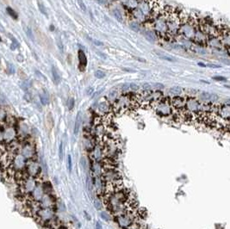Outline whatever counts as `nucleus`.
I'll list each match as a JSON object with an SVG mask.
<instances>
[{
	"label": "nucleus",
	"mask_w": 230,
	"mask_h": 229,
	"mask_svg": "<svg viewBox=\"0 0 230 229\" xmlns=\"http://www.w3.org/2000/svg\"><path fill=\"white\" fill-rule=\"evenodd\" d=\"M90 155H91V159H92L93 161L101 162L105 158L102 145L101 146H95L91 148Z\"/></svg>",
	"instance_id": "9"
},
{
	"label": "nucleus",
	"mask_w": 230,
	"mask_h": 229,
	"mask_svg": "<svg viewBox=\"0 0 230 229\" xmlns=\"http://www.w3.org/2000/svg\"><path fill=\"white\" fill-rule=\"evenodd\" d=\"M101 218L104 219V220H110L111 218H110V215H109L108 214H106V212H102L101 213Z\"/></svg>",
	"instance_id": "35"
},
{
	"label": "nucleus",
	"mask_w": 230,
	"mask_h": 229,
	"mask_svg": "<svg viewBox=\"0 0 230 229\" xmlns=\"http://www.w3.org/2000/svg\"><path fill=\"white\" fill-rule=\"evenodd\" d=\"M209 67H211V68H220L221 66H218V65H213V64H208L207 65Z\"/></svg>",
	"instance_id": "44"
},
{
	"label": "nucleus",
	"mask_w": 230,
	"mask_h": 229,
	"mask_svg": "<svg viewBox=\"0 0 230 229\" xmlns=\"http://www.w3.org/2000/svg\"><path fill=\"white\" fill-rule=\"evenodd\" d=\"M52 75H53V78H54V81L56 84H60V76L58 72V71L56 70V68L55 66L52 67Z\"/></svg>",
	"instance_id": "17"
},
{
	"label": "nucleus",
	"mask_w": 230,
	"mask_h": 229,
	"mask_svg": "<svg viewBox=\"0 0 230 229\" xmlns=\"http://www.w3.org/2000/svg\"><path fill=\"white\" fill-rule=\"evenodd\" d=\"M92 92H93V88H88L87 90H86V93L88 95H90Z\"/></svg>",
	"instance_id": "45"
},
{
	"label": "nucleus",
	"mask_w": 230,
	"mask_h": 229,
	"mask_svg": "<svg viewBox=\"0 0 230 229\" xmlns=\"http://www.w3.org/2000/svg\"><path fill=\"white\" fill-rule=\"evenodd\" d=\"M44 194L45 193H44L42 185L37 184V185L35 186V188L34 189V191L30 194L31 195V199H32V201L39 202L41 201V199L42 198V196H44Z\"/></svg>",
	"instance_id": "11"
},
{
	"label": "nucleus",
	"mask_w": 230,
	"mask_h": 229,
	"mask_svg": "<svg viewBox=\"0 0 230 229\" xmlns=\"http://www.w3.org/2000/svg\"><path fill=\"white\" fill-rule=\"evenodd\" d=\"M27 159L21 153H15L11 160V167L14 171H22L25 170Z\"/></svg>",
	"instance_id": "6"
},
{
	"label": "nucleus",
	"mask_w": 230,
	"mask_h": 229,
	"mask_svg": "<svg viewBox=\"0 0 230 229\" xmlns=\"http://www.w3.org/2000/svg\"><path fill=\"white\" fill-rule=\"evenodd\" d=\"M78 60H79V68L81 70H83L84 68H85L86 64H87L86 56H85L84 53L82 50H78Z\"/></svg>",
	"instance_id": "13"
},
{
	"label": "nucleus",
	"mask_w": 230,
	"mask_h": 229,
	"mask_svg": "<svg viewBox=\"0 0 230 229\" xmlns=\"http://www.w3.org/2000/svg\"><path fill=\"white\" fill-rule=\"evenodd\" d=\"M6 11H7V13H8L12 18H14V19H16V20L18 18L17 13L12 8H11V7H7V8H6Z\"/></svg>",
	"instance_id": "20"
},
{
	"label": "nucleus",
	"mask_w": 230,
	"mask_h": 229,
	"mask_svg": "<svg viewBox=\"0 0 230 229\" xmlns=\"http://www.w3.org/2000/svg\"><path fill=\"white\" fill-rule=\"evenodd\" d=\"M38 203L40 208H54L55 200L53 197L52 194H44Z\"/></svg>",
	"instance_id": "10"
},
{
	"label": "nucleus",
	"mask_w": 230,
	"mask_h": 229,
	"mask_svg": "<svg viewBox=\"0 0 230 229\" xmlns=\"http://www.w3.org/2000/svg\"><path fill=\"white\" fill-rule=\"evenodd\" d=\"M81 122H82V115H81V112H78V115H77L76 121H75V125H74V134L75 135H77L78 131H79Z\"/></svg>",
	"instance_id": "14"
},
{
	"label": "nucleus",
	"mask_w": 230,
	"mask_h": 229,
	"mask_svg": "<svg viewBox=\"0 0 230 229\" xmlns=\"http://www.w3.org/2000/svg\"><path fill=\"white\" fill-rule=\"evenodd\" d=\"M169 93L171 95H173L174 97L175 96H178L182 93V88L178 87V86H175V87H172L170 90H169Z\"/></svg>",
	"instance_id": "18"
},
{
	"label": "nucleus",
	"mask_w": 230,
	"mask_h": 229,
	"mask_svg": "<svg viewBox=\"0 0 230 229\" xmlns=\"http://www.w3.org/2000/svg\"><path fill=\"white\" fill-rule=\"evenodd\" d=\"M26 34H27L28 37H29L32 41H35L34 35H33V33H32V30H31L29 28H26Z\"/></svg>",
	"instance_id": "28"
},
{
	"label": "nucleus",
	"mask_w": 230,
	"mask_h": 229,
	"mask_svg": "<svg viewBox=\"0 0 230 229\" xmlns=\"http://www.w3.org/2000/svg\"><path fill=\"white\" fill-rule=\"evenodd\" d=\"M97 1L100 5H105L106 4V0H97Z\"/></svg>",
	"instance_id": "47"
},
{
	"label": "nucleus",
	"mask_w": 230,
	"mask_h": 229,
	"mask_svg": "<svg viewBox=\"0 0 230 229\" xmlns=\"http://www.w3.org/2000/svg\"><path fill=\"white\" fill-rule=\"evenodd\" d=\"M155 53L157 54V55H158L161 60H166V61H170V62H174V61H176V60H175L173 57H172V56H170V55H168V54H160V53H159V52H157V51H155Z\"/></svg>",
	"instance_id": "16"
},
{
	"label": "nucleus",
	"mask_w": 230,
	"mask_h": 229,
	"mask_svg": "<svg viewBox=\"0 0 230 229\" xmlns=\"http://www.w3.org/2000/svg\"><path fill=\"white\" fill-rule=\"evenodd\" d=\"M3 134H4V141L5 143L11 144V142L15 141L17 133L16 128L13 126H8L3 131Z\"/></svg>",
	"instance_id": "7"
},
{
	"label": "nucleus",
	"mask_w": 230,
	"mask_h": 229,
	"mask_svg": "<svg viewBox=\"0 0 230 229\" xmlns=\"http://www.w3.org/2000/svg\"><path fill=\"white\" fill-rule=\"evenodd\" d=\"M6 117H7V115H6L5 111L3 109L0 108V121H4V120H5Z\"/></svg>",
	"instance_id": "32"
},
{
	"label": "nucleus",
	"mask_w": 230,
	"mask_h": 229,
	"mask_svg": "<svg viewBox=\"0 0 230 229\" xmlns=\"http://www.w3.org/2000/svg\"><path fill=\"white\" fill-rule=\"evenodd\" d=\"M57 45H58V48H60V50L62 51V50H63V44L61 43L60 40H59L57 41Z\"/></svg>",
	"instance_id": "41"
},
{
	"label": "nucleus",
	"mask_w": 230,
	"mask_h": 229,
	"mask_svg": "<svg viewBox=\"0 0 230 229\" xmlns=\"http://www.w3.org/2000/svg\"><path fill=\"white\" fill-rule=\"evenodd\" d=\"M144 35H145V37L150 42H154V35L152 32H150V31H145L144 32Z\"/></svg>",
	"instance_id": "21"
},
{
	"label": "nucleus",
	"mask_w": 230,
	"mask_h": 229,
	"mask_svg": "<svg viewBox=\"0 0 230 229\" xmlns=\"http://www.w3.org/2000/svg\"><path fill=\"white\" fill-rule=\"evenodd\" d=\"M142 89H143L144 90H150L152 89V85H151L150 84H148V83L143 84H142Z\"/></svg>",
	"instance_id": "36"
},
{
	"label": "nucleus",
	"mask_w": 230,
	"mask_h": 229,
	"mask_svg": "<svg viewBox=\"0 0 230 229\" xmlns=\"http://www.w3.org/2000/svg\"><path fill=\"white\" fill-rule=\"evenodd\" d=\"M67 164H68L69 172H71L72 171V157H71V155H68L67 156Z\"/></svg>",
	"instance_id": "33"
},
{
	"label": "nucleus",
	"mask_w": 230,
	"mask_h": 229,
	"mask_svg": "<svg viewBox=\"0 0 230 229\" xmlns=\"http://www.w3.org/2000/svg\"><path fill=\"white\" fill-rule=\"evenodd\" d=\"M7 72L9 74H13L15 72V69H14V66L11 63L7 64Z\"/></svg>",
	"instance_id": "29"
},
{
	"label": "nucleus",
	"mask_w": 230,
	"mask_h": 229,
	"mask_svg": "<svg viewBox=\"0 0 230 229\" xmlns=\"http://www.w3.org/2000/svg\"><path fill=\"white\" fill-rule=\"evenodd\" d=\"M20 131H21V133L22 134H28V132H29V128H28V126L26 124H21L20 125Z\"/></svg>",
	"instance_id": "22"
},
{
	"label": "nucleus",
	"mask_w": 230,
	"mask_h": 229,
	"mask_svg": "<svg viewBox=\"0 0 230 229\" xmlns=\"http://www.w3.org/2000/svg\"><path fill=\"white\" fill-rule=\"evenodd\" d=\"M213 79L215 80H219V81H226V78L223 77H214Z\"/></svg>",
	"instance_id": "42"
},
{
	"label": "nucleus",
	"mask_w": 230,
	"mask_h": 229,
	"mask_svg": "<svg viewBox=\"0 0 230 229\" xmlns=\"http://www.w3.org/2000/svg\"><path fill=\"white\" fill-rule=\"evenodd\" d=\"M129 89L133 90H139V86H138L136 84H129Z\"/></svg>",
	"instance_id": "37"
},
{
	"label": "nucleus",
	"mask_w": 230,
	"mask_h": 229,
	"mask_svg": "<svg viewBox=\"0 0 230 229\" xmlns=\"http://www.w3.org/2000/svg\"><path fill=\"white\" fill-rule=\"evenodd\" d=\"M74 106V99L72 98L70 99V102H69V110H72Z\"/></svg>",
	"instance_id": "39"
},
{
	"label": "nucleus",
	"mask_w": 230,
	"mask_h": 229,
	"mask_svg": "<svg viewBox=\"0 0 230 229\" xmlns=\"http://www.w3.org/2000/svg\"><path fill=\"white\" fill-rule=\"evenodd\" d=\"M4 141V134H3V131L0 130V145H1Z\"/></svg>",
	"instance_id": "40"
},
{
	"label": "nucleus",
	"mask_w": 230,
	"mask_h": 229,
	"mask_svg": "<svg viewBox=\"0 0 230 229\" xmlns=\"http://www.w3.org/2000/svg\"><path fill=\"white\" fill-rule=\"evenodd\" d=\"M38 8H39V10H40V11H41V14H43V15H44V16H46V17L48 16L47 10H46L45 6H44V5L41 4V3H40V2H38Z\"/></svg>",
	"instance_id": "23"
},
{
	"label": "nucleus",
	"mask_w": 230,
	"mask_h": 229,
	"mask_svg": "<svg viewBox=\"0 0 230 229\" xmlns=\"http://www.w3.org/2000/svg\"><path fill=\"white\" fill-rule=\"evenodd\" d=\"M153 108H154L156 113L162 117H166L173 114L170 98H161L154 105Z\"/></svg>",
	"instance_id": "1"
},
{
	"label": "nucleus",
	"mask_w": 230,
	"mask_h": 229,
	"mask_svg": "<svg viewBox=\"0 0 230 229\" xmlns=\"http://www.w3.org/2000/svg\"><path fill=\"white\" fill-rule=\"evenodd\" d=\"M96 229H103V226H102L101 223H99V222L96 223Z\"/></svg>",
	"instance_id": "46"
},
{
	"label": "nucleus",
	"mask_w": 230,
	"mask_h": 229,
	"mask_svg": "<svg viewBox=\"0 0 230 229\" xmlns=\"http://www.w3.org/2000/svg\"><path fill=\"white\" fill-rule=\"evenodd\" d=\"M41 222H50L55 217L54 208H40L35 214Z\"/></svg>",
	"instance_id": "3"
},
{
	"label": "nucleus",
	"mask_w": 230,
	"mask_h": 229,
	"mask_svg": "<svg viewBox=\"0 0 230 229\" xmlns=\"http://www.w3.org/2000/svg\"><path fill=\"white\" fill-rule=\"evenodd\" d=\"M113 15L115 17V18L118 21V22H122V16L120 12V11L118 9H114L113 10Z\"/></svg>",
	"instance_id": "19"
},
{
	"label": "nucleus",
	"mask_w": 230,
	"mask_h": 229,
	"mask_svg": "<svg viewBox=\"0 0 230 229\" xmlns=\"http://www.w3.org/2000/svg\"><path fill=\"white\" fill-rule=\"evenodd\" d=\"M152 86L154 87V89L155 90H160L164 88V85L162 84H160V83H154V84H152Z\"/></svg>",
	"instance_id": "31"
},
{
	"label": "nucleus",
	"mask_w": 230,
	"mask_h": 229,
	"mask_svg": "<svg viewBox=\"0 0 230 229\" xmlns=\"http://www.w3.org/2000/svg\"><path fill=\"white\" fill-rule=\"evenodd\" d=\"M17 48H19V43L16 39H12V43L11 45V50H15Z\"/></svg>",
	"instance_id": "27"
},
{
	"label": "nucleus",
	"mask_w": 230,
	"mask_h": 229,
	"mask_svg": "<svg viewBox=\"0 0 230 229\" xmlns=\"http://www.w3.org/2000/svg\"><path fill=\"white\" fill-rule=\"evenodd\" d=\"M78 5L82 11H84V12L86 11V6H85V4L84 3L83 0H78Z\"/></svg>",
	"instance_id": "30"
},
{
	"label": "nucleus",
	"mask_w": 230,
	"mask_h": 229,
	"mask_svg": "<svg viewBox=\"0 0 230 229\" xmlns=\"http://www.w3.org/2000/svg\"><path fill=\"white\" fill-rule=\"evenodd\" d=\"M21 181H22L21 189L24 194H28V195L31 194V192L34 191V189L37 185V182H36L35 177H29L28 175Z\"/></svg>",
	"instance_id": "4"
},
{
	"label": "nucleus",
	"mask_w": 230,
	"mask_h": 229,
	"mask_svg": "<svg viewBox=\"0 0 230 229\" xmlns=\"http://www.w3.org/2000/svg\"><path fill=\"white\" fill-rule=\"evenodd\" d=\"M121 89H122V90H128V89H129V84H122V87H121Z\"/></svg>",
	"instance_id": "38"
},
{
	"label": "nucleus",
	"mask_w": 230,
	"mask_h": 229,
	"mask_svg": "<svg viewBox=\"0 0 230 229\" xmlns=\"http://www.w3.org/2000/svg\"><path fill=\"white\" fill-rule=\"evenodd\" d=\"M59 157H60V160L63 159V144H62V142L60 144V147H59Z\"/></svg>",
	"instance_id": "34"
},
{
	"label": "nucleus",
	"mask_w": 230,
	"mask_h": 229,
	"mask_svg": "<svg viewBox=\"0 0 230 229\" xmlns=\"http://www.w3.org/2000/svg\"><path fill=\"white\" fill-rule=\"evenodd\" d=\"M98 110L100 113H102L104 115H109L111 111H112V108H111V104L108 101L106 102H102L98 104Z\"/></svg>",
	"instance_id": "12"
},
{
	"label": "nucleus",
	"mask_w": 230,
	"mask_h": 229,
	"mask_svg": "<svg viewBox=\"0 0 230 229\" xmlns=\"http://www.w3.org/2000/svg\"><path fill=\"white\" fill-rule=\"evenodd\" d=\"M40 99H41V103L43 104V105H47L49 104V94L44 91L43 93H41L40 95Z\"/></svg>",
	"instance_id": "15"
},
{
	"label": "nucleus",
	"mask_w": 230,
	"mask_h": 229,
	"mask_svg": "<svg viewBox=\"0 0 230 229\" xmlns=\"http://www.w3.org/2000/svg\"><path fill=\"white\" fill-rule=\"evenodd\" d=\"M105 72L101 71V70H98L95 72V77L98 78H104L105 77Z\"/></svg>",
	"instance_id": "24"
},
{
	"label": "nucleus",
	"mask_w": 230,
	"mask_h": 229,
	"mask_svg": "<svg viewBox=\"0 0 230 229\" xmlns=\"http://www.w3.org/2000/svg\"><path fill=\"white\" fill-rule=\"evenodd\" d=\"M1 40H2V39H1V37H0V42H1Z\"/></svg>",
	"instance_id": "48"
},
{
	"label": "nucleus",
	"mask_w": 230,
	"mask_h": 229,
	"mask_svg": "<svg viewBox=\"0 0 230 229\" xmlns=\"http://www.w3.org/2000/svg\"><path fill=\"white\" fill-rule=\"evenodd\" d=\"M116 217L118 226L123 229H127L135 222V218L137 217V215L134 214V211H128Z\"/></svg>",
	"instance_id": "2"
},
{
	"label": "nucleus",
	"mask_w": 230,
	"mask_h": 229,
	"mask_svg": "<svg viewBox=\"0 0 230 229\" xmlns=\"http://www.w3.org/2000/svg\"><path fill=\"white\" fill-rule=\"evenodd\" d=\"M41 166L40 165L37 163V161H35L34 159H29L27 160V164H26V167H25V171L26 174L29 177H36L40 175L41 173Z\"/></svg>",
	"instance_id": "5"
},
{
	"label": "nucleus",
	"mask_w": 230,
	"mask_h": 229,
	"mask_svg": "<svg viewBox=\"0 0 230 229\" xmlns=\"http://www.w3.org/2000/svg\"><path fill=\"white\" fill-rule=\"evenodd\" d=\"M27 160L33 159L35 154V147L32 144L30 143H25L21 147V153H20Z\"/></svg>",
	"instance_id": "8"
},
{
	"label": "nucleus",
	"mask_w": 230,
	"mask_h": 229,
	"mask_svg": "<svg viewBox=\"0 0 230 229\" xmlns=\"http://www.w3.org/2000/svg\"><path fill=\"white\" fill-rule=\"evenodd\" d=\"M131 28H132V29H133L134 31H135V32H139V31H140V28H141V26H140V24L138 23L137 22H134V23L131 24Z\"/></svg>",
	"instance_id": "25"
},
{
	"label": "nucleus",
	"mask_w": 230,
	"mask_h": 229,
	"mask_svg": "<svg viewBox=\"0 0 230 229\" xmlns=\"http://www.w3.org/2000/svg\"><path fill=\"white\" fill-rule=\"evenodd\" d=\"M91 41H93L97 46H104V43H103V42L98 41V40H91Z\"/></svg>",
	"instance_id": "43"
},
{
	"label": "nucleus",
	"mask_w": 230,
	"mask_h": 229,
	"mask_svg": "<svg viewBox=\"0 0 230 229\" xmlns=\"http://www.w3.org/2000/svg\"><path fill=\"white\" fill-rule=\"evenodd\" d=\"M127 229H144V227H143L141 224L134 222V224H132V225H131L128 228H127Z\"/></svg>",
	"instance_id": "26"
}]
</instances>
